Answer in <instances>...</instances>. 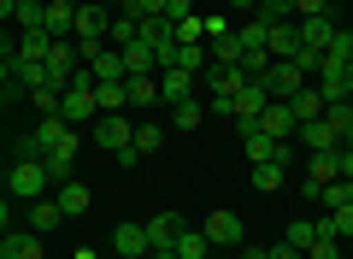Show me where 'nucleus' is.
Wrapping results in <instances>:
<instances>
[{
	"label": "nucleus",
	"instance_id": "obj_48",
	"mask_svg": "<svg viewBox=\"0 0 353 259\" xmlns=\"http://www.w3.org/2000/svg\"><path fill=\"white\" fill-rule=\"evenodd\" d=\"M71 259H101V253H94V247H77V253Z\"/></svg>",
	"mask_w": 353,
	"mask_h": 259
},
{
	"label": "nucleus",
	"instance_id": "obj_43",
	"mask_svg": "<svg viewBox=\"0 0 353 259\" xmlns=\"http://www.w3.org/2000/svg\"><path fill=\"white\" fill-rule=\"evenodd\" d=\"M165 18H171V24H183V18H194V0H165Z\"/></svg>",
	"mask_w": 353,
	"mask_h": 259
},
{
	"label": "nucleus",
	"instance_id": "obj_14",
	"mask_svg": "<svg viewBox=\"0 0 353 259\" xmlns=\"http://www.w3.org/2000/svg\"><path fill=\"white\" fill-rule=\"evenodd\" d=\"M83 65H88V77H94V83H124V53H118L112 41H106L94 59H83Z\"/></svg>",
	"mask_w": 353,
	"mask_h": 259
},
{
	"label": "nucleus",
	"instance_id": "obj_15",
	"mask_svg": "<svg viewBox=\"0 0 353 259\" xmlns=\"http://www.w3.org/2000/svg\"><path fill=\"white\" fill-rule=\"evenodd\" d=\"M0 259H41V236L36 230H6L0 236Z\"/></svg>",
	"mask_w": 353,
	"mask_h": 259
},
{
	"label": "nucleus",
	"instance_id": "obj_23",
	"mask_svg": "<svg viewBox=\"0 0 353 259\" xmlns=\"http://www.w3.org/2000/svg\"><path fill=\"white\" fill-rule=\"evenodd\" d=\"M124 77H148V71H159V65H153V48L148 41H124Z\"/></svg>",
	"mask_w": 353,
	"mask_h": 259
},
{
	"label": "nucleus",
	"instance_id": "obj_7",
	"mask_svg": "<svg viewBox=\"0 0 353 259\" xmlns=\"http://www.w3.org/2000/svg\"><path fill=\"white\" fill-rule=\"evenodd\" d=\"M130 136H136V124H130L124 112H101V118H94V142H101L106 153H118V148H130Z\"/></svg>",
	"mask_w": 353,
	"mask_h": 259
},
{
	"label": "nucleus",
	"instance_id": "obj_52",
	"mask_svg": "<svg viewBox=\"0 0 353 259\" xmlns=\"http://www.w3.org/2000/svg\"><path fill=\"white\" fill-rule=\"evenodd\" d=\"M48 6H77V0H48Z\"/></svg>",
	"mask_w": 353,
	"mask_h": 259
},
{
	"label": "nucleus",
	"instance_id": "obj_35",
	"mask_svg": "<svg viewBox=\"0 0 353 259\" xmlns=\"http://www.w3.org/2000/svg\"><path fill=\"white\" fill-rule=\"evenodd\" d=\"M171 112H176V130H194V124L206 118V106H201V100H176Z\"/></svg>",
	"mask_w": 353,
	"mask_h": 259
},
{
	"label": "nucleus",
	"instance_id": "obj_31",
	"mask_svg": "<svg viewBox=\"0 0 353 259\" xmlns=\"http://www.w3.org/2000/svg\"><path fill=\"white\" fill-rule=\"evenodd\" d=\"M283 242H289V247H301V253H306V247L318 242V224H312V218H294L289 230H283Z\"/></svg>",
	"mask_w": 353,
	"mask_h": 259
},
{
	"label": "nucleus",
	"instance_id": "obj_37",
	"mask_svg": "<svg viewBox=\"0 0 353 259\" xmlns=\"http://www.w3.org/2000/svg\"><path fill=\"white\" fill-rule=\"evenodd\" d=\"M176 41H206V18H201V12L183 18V24H176Z\"/></svg>",
	"mask_w": 353,
	"mask_h": 259
},
{
	"label": "nucleus",
	"instance_id": "obj_28",
	"mask_svg": "<svg viewBox=\"0 0 353 259\" xmlns=\"http://www.w3.org/2000/svg\"><path fill=\"white\" fill-rule=\"evenodd\" d=\"M94 106H101V112H124L130 106V88L124 83H94Z\"/></svg>",
	"mask_w": 353,
	"mask_h": 259
},
{
	"label": "nucleus",
	"instance_id": "obj_29",
	"mask_svg": "<svg viewBox=\"0 0 353 259\" xmlns=\"http://www.w3.org/2000/svg\"><path fill=\"white\" fill-rule=\"evenodd\" d=\"M159 142H165V124H136V136H130V148L148 160V153H159Z\"/></svg>",
	"mask_w": 353,
	"mask_h": 259
},
{
	"label": "nucleus",
	"instance_id": "obj_49",
	"mask_svg": "<svg viewBox=\"0 0 353 259\" xmlns=\"http://www.w3.org/2000/svg\"><path fill=\"white\" fill-rule=\"evenodd\" d=\"M341 148H347V153H353V124H347V130H341Z\"/></svg>",
	"mask_w": 353,
	"mask_h": 259
},
{
	"label": "nucleus",
	"instance_id": "obj_1",
	"mask_svg": "<svg viewBox=\"0 0 353 259\" xmlns=\"http://www.w3.org/2000/svg\"><path fill=\"white\" fill-rule=\"evenodd\" d=\"M265 106H271L265 83H253V77H248V83L236 88V100H230V124H236L241 136H248V130H259V112H265Z\"/></svg>",
	"mask_w": 353,
	"mask_h": 259
},
{
	"label": "nucleus",
	"instance_id": "obj_5",
	"mask_svg": "<svg viewBox=\"0 0 353 259\" xmlns=\"http://www.w3.org/2000/svg\"><path fill=\"white\" fill-rule=\"evenodd\" d=\"M77 148H83V130H71V136H65L53 153H41V165H48V183H71V177H77Z\"/></svg>",
	"mask_w": 353,
	"mask_h": 259
},
{
	"label": "nucleus",
	"instance_id": "obj_11",
	"mask_svg": "<svg viewBox=\"0 0 353 259\" xmlns=\"http://www.w3.org/2000/svg\"><path fill=\"white\" fill-rule=\"evenodd\" d=\"M194 88H201V77L176 71V65H165V71H159V100H165V106H176V100H194Z\"/></svg>",
	"mask_w": 353,
	"mask_h": 259
},
{
	"label": "nucleus",
	"instance_id": "obj_18",
	"mask_svg": "<svg viewBox=\"0 0 353 259\" xmlns=\"http://www.w3.org/2000/svg\"><path fill=\"white\" fill-rule=\"evenodd\" d=\"M53 200H59V212H65V218H83L94 195H88V183H83V177H71V183H59V195H53Z\"/></svg>",
	"mask_w": 353,
	"mask_h": 259
},
{
	"label": "nucleus",
	"instance_id": "obj_16",
	"mask_svg": "<svg viewBox=\"0 0 353 259\" xmlns=\"http://www.w3.org/2000/svg\"><path fill=\"white\" fill-rule=\"evenodd\" d=\"M294 136H301V148H306V153H336V148H341V136L330 130L324 118H318V124H301Z\"/></svg>",
	"mask_w": 353,
	"mask_h": 259
},
{
	"label": "nucleus",
	"instance_id": "obj_6",
	"mask_svg": "<svg viewBox=\"0 0 353 259\" xmlns=\"http://www.w3.org/2000/svg\"><path fill=\"white\" fill-rule=\"evenodd\" d=\"M201 230H206V242H212V247H241V242H248V224H241L236 212H224V207H218Z\"/></svg>",
	"mask_w": 353,
	"mask_h": 259
},
{
	"label": "nucleus",
	"instance_id": "obj_33",
	"mask_svg": "<svg viewBox=\"0 0 353 259\" xmlns=\"http://www.w3.org/2000/svg\"><path fill=\"white\" fill-rule=\"evenodd\" d=\"M324 124H330V130L341 136V130L353 124V100H324Z\"/></svg>",
	"mask_w": 353,
	"mask_h": 259
},
{
	"label": "nucleus",
	"instance_id": "obj_47",
	"mask_svg": "<svg viewBox=\"0 0 353 259\" xmlns=\"http://www.w3.org/2000/svg\"><path fill=\"white\" fill-rule=\"evenodd\" d=\"M12 12H18V0H0V24H12Z\"/></svg>",
	"mask_w": 353,
	"mask_h": 259
},
{
	"label": "nucleus",
	"instance_id": "obj_21",
	"mask_svg": "<svg viewBox=\"0 0 353 259\" xmlns=\"http://www.w3.org/2000/svg\"><path fill=\"white\" fill-rule=\"evenodd\" d=\"M176 71H189V77H201L206 65H212V53H206V41H176Z\"/></svg>",
	"mask_w": 353,
	"mask_h": 259
},
{
	"label": "nucleus",
	"instance_id": "obj_3",
	"mask_svg": "<svg viewBox=\"0 0 353 259\" xmlns=\"http://www.w3.org/2000/svg\"><path fill=\"white\" fill-rule=\"evenodd\" d=\"M253 83H265V95H271V100H294L306 88V71L294 59H271V65H265V77H253Z\"/></svg>",
	"mask_w": 353,
	"mask_h": 259
},
{
	"label": "nucleus",
	"instance_id": "obj_34",
	"mask_svg": "<svg viewBox=\"0 0 353 259\" xmlns=\"http://www.w3.org/2000/svg\"><path fill=\"white\" fill-rule=\"evenodd\" d=\"M324 224H330L336 242H341V236H353V200H347V207H336V212H324Z\"/></svg>",
	"mask_w": 353,
	"mask_h": 259
},
{
	"label": "nucleus",
	"instance_id": "obj_9",
	"mask_svg": "<svg viewBox=\"0 0 353 259\" xmlns=\"http://www.w3.org/2000/svg\"><path fill=\"white\" fill-rule=\"evenodd\" d=\"M141 230H148V253H171V247H176V230H183V218H176V212H153Z\"/></svg>",
	"mask_w": 353,
	"mask_h": 259
},
{
	"label": "nucleus",
	"instance_id": "obj_8",
	"mask_svg": "<svg viewBox=\"0 0 353 259\" xmlns=\"http://www.w3.org/2000/svg\"><path fill=\"white\" fill-rule=\"evenodd\" d=\"M265 53H271V59H294V53H301V24H294V18H277V24L265 30Z\"/></svg>",
	"mask_w": 353,
	"mask_h": 259
},
{
	"label": "nucleus",
	"instance_id": "obj_4",
	"mask_svg": "<svg viewBox=\"0 0 353 259\" xmlns=\"http://www.w3.org/2000/svg\"><path fill=\"white\" fill-rule=\"evenodd\" d=\"M106 30H112V12H106L101 0H77L71 36H77V41H106Z\"/></svg>",
	"mask_w": 353,
	"mask_h": 259
},
{
	"label": "nucleus",
	"instance_id": "obj_39",
	"mask_svg": "<svg viewBox=\"0 0 353 259\" xmlns=\"http://www.w3.org/2000/svg\"><path fill=\"white\" fill-rule=\"evenodd\" d=\"M306 259H341V242L336 236H318V242L306 247Z\"/></svg>",
	"mask_w": 353,
	"mask_h": 259
},
{
	"label": "nucleus",
	"instance_id": "obj_13",
	"mask_svg": "<svg viewBox=\"0 0 353 259\" xmlns=\"http://www.w3.org/2000/svg\"><path fill=\"white\" fill-rule=\"evenodd\" d=\"M336 177H341L336 153H306V200H318V189L336 183Z\"/></svg>",
	"mask_w": 353,
	"mask_h": 259
},
{
	"label": "nucleus",
	"instance_id": "obj_12",
	"mask_svg": "<svg viewBox=\"0 0 353 259\" xmlns=\"http://www.w3.org/2000/svg\"><path fill=\"white\" fill-rule=\"evenodd\" d=\"M259 130H265L271 142H289L294 130H301V124H294V112H289V100H271V106L259 112Z\"/></svg>",
	"mask_w": 353,
	"mask_h": 259
},
{
	"label": "nucleus",
	"instance_id": "obj_40",
	"mask_svg": "<svg viewBox=\"0 0 353 259\" xmlns=\"http://www.w3.org/2000/svg\"><path fill=\"white\" fill-rule=\"evenodd\" d=\"M330 12V0H289V18H318Z\"/></svg>",
	"mask_w": 353,
	"mask_h": 259
},
{
	"label": "nucleus",
	"instance_id": "obj_50",
	"mask_svg": "<svg viewBox=\"0 0 353 259\" xmlns=\"http://www.w3.org/2000/svg\"><path fill=\"white\" fill-rule=\"evenodd\" d=\"M347 100H353V59H347Z\"/></svg>",
	"mask_w": 353,
	"mask_h": 259
},
{
	"label": "nucleus",
	"instance_id": "obj_46",
	"mask_svg": "<svg viewBox=\"0 0 353 259\" xmlns=\"http://www.w3.org/2000/svg\"><path fill=\"white\" fill-rule=\"evenodd\" d=\"M236 253H241V259H265V247H253V242H241Z\"/></svg>",
	"mask_w": 353,
	"mask_h": 259
},
{
	"label": "nucleus",
	"instance_id": "obj_10",
	"mask_svg": "<svg viewBox=\"0 0 353 259\" xmlns=\"http://www.w3.org/2000/svg\"><path fill=\"white\" fill-rule=\"evenodd\" d=\"M294 24H301V48H312V53H330V41H336V18L330 12H318V18H294Z\"/></svg>",
	"mask_w": 353,
	"mask_h": 259
},
{
	"label": "nucleus",
	"instance_id": "obj_17",
	"mask_svg": "<svg viewBox=\"0 0 353 259\" xmlns=\"http://www.w3.org/2000/svg\"><path fill=\"white\" fill-rule=\"evenodd\" d=\"M112 253L148 259V230H141V224H118V230H112Z\"/></svg>",
	"mask_w": 353,
	"mask_h": 259
},
{
	"label": "nucleus",
	"instance_id": "obj_24",
	"mask_svg": "<svg viewBox=\"0 0 353 259\" xmlns=\"http://www.w3.org/2000/svg\"><path fill=\"white\" fill-rule=\"evenodd\" d=\"M206 53H212V65H241V36H236V30L206 36Z\"/></svg>",
	"mask_w": 353,
	"mask_h": 259
},
{
	"label": "nucleus",
	"instance_id": "obj_45",
	"mask_svg": "<svg viewBox=\"0 0 353 259\" xmlns=\"http://www.w3.org/2000/svg\"><path fill=\"white\" fill-rule=\"evenodd\" d=\"M12 230V195H0V236Z\"/></svg>",
	"mask_w": 353,
	"mask_h": 259
},
{
	"label": "nucleus",
	"instance_id": "obj_38",
	"mask_svg": "<svg viewBox=\"0 0 353 259\" xmlns=\"http://www.w3.org/2000/svg\"><path fill=\"white\" fill-rule=\"evenodd\" d=\"M265 65H271V53H265V48H248V53H241V71H248V77H265Z\"/></svg>",
	"mask_w": 353,
	"mask_h": 259
},
{
	"label": "nucleus",
	"instance_id": "obj_26",
	"mask_svg": "<svg viewBox=\"0 0 353 259\" xmlns=\"http://www.w3.org/2000/svg\"><path fill=\"white\" fill-rule=\"evenodd\" d=\"M124 88H130V106H153V100H159V71H148V77H124Z\"/></svg>",
	"mask_w": 353,
	"mask_h": 259
},
{
	"label": "nucleus",
	"instance_id": "obj_19",
	"mask_svg": "<svg viewBox=\"0 0 353 259\" xmlns=\"http://www.w3.org/2000/svg\"><path fill=\"white\" fill-rule=\"evenodd\" d=\"M136 41H148V48L159 53V48H171V41H176V24H171V18H141V24H136Z\"/></svg>",
	"mask_w": 353,
	"mask_h": 259
},
{
	"label": "nucleus",
	"instance_id": "obj_44",
	"mask_svg": "<svg viewBox=\"0 0 353 259\" xmlns=\"http://www.w3.org/2000/svg\"><path fill=\"white\" fill-rule=\"evenodd\" d=\"M265 259H301V247H289V242H271V247H265Z\"/></svg>",
	"mask_w": 353,
	"mask_h": 259
},
{
	"label": "nucleus",
	"instance_id": "obj_27",
	"mask_svg": "<svg viewBox=\"0 0 353 259\" xmlns=\"http://www.w3.org/2000/svg\"><path fill=\"white\" fill-rule=\"evenodd\" d=\"M283 177H289V171H283L277 160H265V165H253V177H248V183L259 189V195H277V189H283Z\"/></svg>",
	"mask_w": 353,
	"mask_h": 259
},
{
	"label": "nucleus",
	"instance_id": "obj_42",
	"mask_svg": "<svg viewBox=\"0 0 353 259\" xmlns=\"http://www.w3.org/2000/svg\"><path fill=\"white\" fill-rule=\"evenodd\" d=\"M330 53H336V59L347 65V59H353V30H336V41H330Z\"/></svg>",
	"mask_w": 353,
	"mask_h": 259
},
{
	"label": "nucleus",
	"instance_id": "obj_20",
	"mask_svg": "<svg viewBox=\"0 0 353 259\" xmlns=\"http://www.w3.org/2000/svg\"><path fill=\"white\" fill-rule=\"evenodd\" d=\"M12 30H18V36H30V30H48V0H18Z\"/></svg>",
	"mask_w": 353,
	"mask_h": 259
},
{
	"label": "nucleus",
	"instance_id": "obj_32",
	"mask_svg": "<svg viewBox=\"0 0 353 259\" xmlns=\"http://www.w3.org/2000/svg\"><path fill=\"white\" fill-rule=\"evenodd\" d=\"M65 224V212H59V200H36V236H48V230H59Z\"/></svg>",
	"mask_w": 353,
	"mask_h": 259
},
{
	"label": "nucleus",
	"instance_id": "obj_54",
	"mask_svg": "<svg viewBox=\"0 0 353 259\" xmlns=\"http://www.w3.org/2000/svg\"><path fill=\"white\" fill-rule=\"evenodd\" d=\"M230 6H253V0H230Z\"/></svg>",
	"mask_w": 353,
	"mask_h": 259
},
{
	"label": "nucleus",
	"instance_id": "obj_41",
	"mask_svg": "<svg viewBox=\"0 0 353 259\" xmlns=\"http://www.w3.org/2000/svg\"><path fill=\"white\" fill-rule=\"evenodd\" d=\"M30 100H36V112H41V118H48V112H59V88H36Z\"/></svg>",
	"mask_w": 353,
	"mask_h": 259
},
{
	"label": "nucleus",
	"instance_id": "obj_2",
	"mask_svg": "<svg viewBox=\"0 0 353 259\" xmlns=\"http://www.w3.org/2000/svg\"><path fill=\"white\" fill-rule=\"evenodd\" d=\"M6 195H12V200H41V195H48V165H41V160H12V171H6Z\"/></svg>",
	"mask_w": 353,
	"mask_h": 259
},
{
	"label": "nucleus",
	"instance_id": "obj_30",
	"mask_svg": "<svg viewBox=\"0 0 353 259\" xmlns=\"http://www.w3.org/2000/svg\"><path fill=\"white\" fill-rule=\"evenodd\" d=\"M241 148H248V165H265V160H271V148H277V142L265 136V130H248V136H241Z\"/></svg>",
	"mask_w": 353,
	"mask_h": 259
},
{
	"label": "nucleus",
	"instance_id": "obj_51",
	"mask_svg": "<svg viewBox=\"0 0 353 259\" xmlns=\"http://www.w3.org/2000/svg\"><path fill=\"white\" fill-rule=\"evenodd\" d=\"M101 6H106V12H112V6H130V0H101Z\"/></svg>",
	"mask_w": 353,
	"mask_h": 259
},
{
	"label": "nucleus",
	"instance_id": "obj_22",
	"mask_svg": "<svg viewBox=\"0 0 353 259\" xmlns=\"http://www.w3.org/2000/svg\"><path fill=\"white\" fill-rule=\"evenodd\" d=\"M289 112H294V124H318V118H324V95H318V88L306 83L301 95L289 100Z\"/></svg>",
	"mask_w": 353,
	"mask_h": 259
},
{
	"label": "nucleus",
	"instance_id": "obj_36",
	"mask_svg": "<svg viewBox=\"0 0 353 259\" xmlns=\"http://www.w3.org/2000/svg\"><path fill=\"white\" fill-rule=\"evenodd\" d=\"M253 18L277 24V18H289V0H253Z\"/></svg>",
	"mask_w": 353,
	"mask_h": 259
},
{
	"label": "nucleus",
	"instance_id": "obj_53",
	"mask_svg": "<svg viewBox=\"0 0 353 259\" xmlns=\"http://www.w3.org/2000/svg\"><path fill=\"white\" fill-rule=\"evenodd\" d=\"M341 183H347V200H353V177H341Z\"/></svg>",
	"mask_w": 353,
	"mask_h": 259
},
{
	"label": "nucleus",
	"instance_id": "obj_25",
	"mask_svg": "<svg viewBox=\"0 0 353 259\" xmlns=\"http://www.w3.org/2000/svg\"><path fill=\"white\" fill-rule=\"evenodd\" d=\"M171 253H176V259H206V253H212V242H206V230H189V224H183Z\"/></svg>",
	"mask_w": 353,
	"mask_h": 259
}]
</instances>
